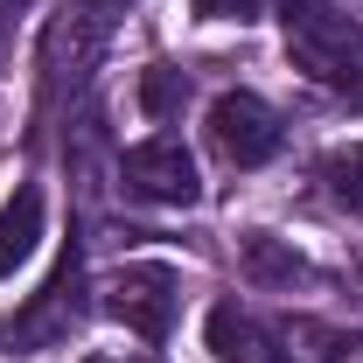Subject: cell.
Listing matches in <instances>:
<instances>
[{
  "instance_id": "obj_1",
  "label": "cell",
  "mask_w": 363,
  "mask_h": 363,
  "mask_svg": "<svg viewBox=\"0 0 363 363\" xmlns=\"http://www.w3.org/2000/svg\"><path fill=\"white\" fill-rule=\"evenodd\" d=\"M84 315H91V301H84V245L63 238L49 279L14 308V315H0V357H43V350H63V342L84 328Z\"/></svg>"
},
{
  "instance_id": "obj_2",
  "label": "cell",
  "mask_w": 363,
  "mask_h": 363,
  "mask_svg": "<svg viewBox=\"0 0 363 363\" xmlns=\"http://www.w3.org/2000/svg\"><path fill=\"white\" fill-rule=\"evenodd\" d=\"M98 308L119 321L126 335H140V342H168L175 335V308H182V266L133 259V266H119L105 279V301Z\"/></svg>"
},
{
  "instance_id": "obj_3",
  "label": "cell",
  "mask_w": 363,
  "mask_h": 363,
  "mask_svg": "<svg viewBox=\"0 0 363 363\" xmlns=\"http://www.w3.org/2000/svg\"><path fill=\"white\" fill-rule=\"evenodd\" d=\"M203 140H210V154L224 168L252 175V168H266L272 154L286 147V126H279V112L259 91H217L210 112H203Z\"/></svg>"
},
{
  "instance_id": "obj_4",
  "label": "cell",
  "mask_w": 363,
  "mask_h": 363,
  "mask_svg": "<svg viewBox=\"0 0 363 363\" xmlns=\"http://www.w3.org/2000/svg\"><path fill=\"white\" fill-rule=\"evenodd\" d=\"M119 189L133 203H154V210H196L203 203V175H196V154L182 147L175 133H154L119 154Z\"/></svg>"
},
{
  "instance_id": "obj_5",
  "label": "cell",
  "mask_w": 363,
  "mask_h": 363,
  "mask_svg": "<svg viewBox=\"0 0 363 363\" xmlns=\"http://www.w3.org/2000/svg\"><path fill=\"white\" fill-rule=\"evenodd\" d=\"M203 342H210L217 363H294L286 342H279V328H272L266 315H252V308H238V301H217V308H210Z\"/></svg>"
},
{
  "instance_id": "obj_6",
  "label": "cell",
  "mask_w": 363,
  "mask_h": 363,
  "mask_svg": "<svg viewBox=\"0 0 363 363\" xmlns=\"http://www.w3.org/2000/svg\"><path fill=\"white\" fill-rule=\"evenodd\" d=\"M238 272L259 294H294V286L321 279L308 266V252H294V238H279V230H238Z\"/></svg>"
},
{
  "instance_id": "obj_7",
  "label": "cell",
  "mask_w": 363,
  "mask_h": 363,
  "mask_svg": "<svg viewBox=\"0 0 363 363\" xmlns=\"http://www.w3.org/2000/svg\"><path fill=\"white\" fill-rule=\"evenodd\" d=\"M43 224H49L43 189H35V182H21V189L0 203V279H14V266H28V259H35Z\"/></svg>"
},
{
  "instance_id": "obj_8",
  "label": "cell",
  "mask_w": 363,
  "mask_h": 363,
  "mask_svg": "<svg viewBox=\"0 0 363 363\" xmlns=\"http://www.w3.org/2000/svg\"><path fill=\"white\" fill-rule=\"evenodd\" d=\"M321 189L350 210V217H363V140H350V147H335V154H321Z\"/></svg>"
},
{
  "instance_id": "obj_9",
  "label": "cell",
  "mask_w": 363,
  "mask_h": 363,
  "mask_svg": "<svg viewBox=\"0 0 363 363\" xmlns=\"http://www.w3.org/2000/svg\"><path fill=\"white\" fill-rule=\"evenodd\" d=\"M182 105H189V77L175 63H147L140 70V112L147 119H182Z\"/></svg>"
},
{
  "instance_id": "obj_10",
  "label": "cell",
  "mask_w": 363,
  "mask_h": 363,
  "mask_svg": "<svg viewBox=\"0 0 363 363\" xmlns=\"http://www.w3.org/2000/svg\"><path fill=\"white\" fill-rule=\"evenodd\" d=\"M266 7H279V0H189V14H196V21H238V28H245V21H259Z\"/></svg>"
},
{
  "instance_id": "obj_11",
  "label": "cell",
  "mask_w": 363,
  "mask_h": 363,
  "mask_svg": "<svg viewBox=\"0 0 363 363\" xmlns=\"http://www.w3.org/2000/svg\"><path fill=\"white\" fill-rule=\"evenodd\" d=\"M63 7H77V14H98V21H112V14H126L133 0H63Z\"/></svg>"
},
{
  "instance_id": "obj_12",
  "label": "cell",
  "mask_w": 363,
  "mask_h": 363,
  "mask_svg": "<svg viewBox=\"0 0 363 363\" xmlns=\"http://www.w3.org/2000/svg\"><path fill=\"white\" fill-rule=\"evenodd\" d=\"M84 363H147V357H84Z\"/></svg>"
},
{
  "instance_id": "obj_13",
  "label": "cell",
  "mask_w": 363,
  "mask_h": 363,
  "mask_svg": "<svg viewBox=\"0 0 363 363\" xmlns=\"http://www.w3.org/2000/svg\"><path fill=\"white\" fill-rule=\"evenodd\" d=\"M350 105H363V84H357V91H350Z\"/></svg>"
},
{
  "instance_id": "obj_14",
  "label": "cell",
  "mask_w": 363,
  "mask_h": 363,
  "mask_svg": "<svg viewBox=\"0 0 363 363\" xmlns=\"http://www.w3.org/2000/svg\"><path fill=\"white\" fill-rule=\"evenodd\" d=\"M357 279H363V266H357Z\"/></svg>"
}]
</instances>
